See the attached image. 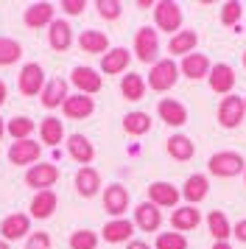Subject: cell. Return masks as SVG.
<instances>
[{
    "label": "cell",
    "instance_id": "obj_1",
    "mask_svg": "<svg viewBox=\"0 0 246 249\" xmlns=\"http://www.w3.org/2000/svg\"><path fill=\"white\" fill-rule=\"evenodd\" d=\"M207 171L210 177H218V179H235L246 171V160L238 151H215L207 160Z\"/></svg>",
    "mask_w": 246,
    "mask_h": 249
},
{
    "label": "cell",
    "instance_id": "obj_2",
    "mask_svg": "<svg viewBox=\"0 0 246 249\" xmlns=\"http://www.w3.org/2000/svg\"><path fill=\"white\" fill-rule=\"evenodd\" d=\"M179 81V65L174 59H157L151 70H148V76H145V84H148V90L154 92H168L174 90Z\"/></svg>",
    "mask_w": 246,
    "mask_h": 249
},
{
    "label": "cell",
    "instance_id": "obj_3",
    "mask_svg": "<svg viewBox=\"0 0 246 249\" xmlns=\"http://www.w3.org/2000/svg\"><path fill=\"white\" fill-rule=\"evenodd\" d=\"M154 25L165 34H179L182 31V6L174 0H159L154 3Z\"/></svg>",
    "mask_w": 246,
    "mask_h": 249
},
{
    "label": "cell",
    "instance_id": "obj_4",
    "mask_svg": "<svg viewBox=\"0 0 246 249\" xmlns=\"http://www.w3.org/2000/svg\"><path fill=\"white\" fill-rule=\"evenodd\" d=\"M134 56L143 65H154L157 62V56H159V34L151 25L137 28V34H134Z\"/></svg>",
    "mask_w": 246,
    "mask_h": 249
},
{
    "label": "cell",
    "instance_id": "obj_5",
    "mask_svg": "<svg viewBox=\"0 0 246 249\" xmlns=\"http://www.w3.org/2000/svg\"><path fill=\"white\" fill-rule=\"evenodd\" d=\"M246 118V104H244V95H224L218 101V124L224 129H238L244 124Z\"/></svg>",
    "mask_w": 246,
    "mask_h": 249
},
{
    "label": "cell",
    "instance_id": "obj_6",
    "mask_svg": "<svg viewBox=\"0 0 246 249\" xmlns=\"http://www.w3.org/2000/svg\"><path fill=\"white\" fill-rule=\"evenodd\" d=\"M56 182H59V168H56L53 162H36V165H31V168L25 171V185L28 188H34V191H51Z\"/></svg>",
    "mask_w": 246,
    "mask_h": 249
},
{
    "label": "cell",
    "instance_id": "obj_7",
    "mask_svg": "<svg viewBox=\"0 0 246 249\" xmlns=\"http://www.w3.org/2000/svg\"><path fill=\"white\" fill-rule=\"evenodd\" d=\"M45 87V70L39 62H25L20 68V76H17V90L22 92V95H39Z\"/></svg>",
    "mask_w": 246,
    "mask_h": 249
},
{
    "label": "cell",
    "instance_id": "obj_8",
    "mask_svg": "<svg viewBox=\"0 0 246 249\" xmlns=\"http://www.w3.org/2000/svg\"><path fill=\"white\" fill-rule=\"evenodd\" d=\"M207 84H210L212 92H218V95H232L235 84H238V76H235V70L227 65V62H215L210 70V76H207Z\"/></svg>",
    "mask_w": 246,
    "mask_h": 249
},
{
    "label": "cell",
    "instance_id": "obj_9",
    "mask_svg": "<svg viewBox=\"0 0 246 249\" xmlns=\"http://www.w3.org/2000/svg\"><path fill=\"white\" fill-rule=\"evenodd\" d=\"M0 235L6 244L11 241H20V238L31 235V215L25 213H9L3 221H0Z\"/></svg>",
    "mask_w": 246,
    "mask_h": 249
},
{
    "label": "cell",
    "instance_id": "obj_10",
    "mask_svg": "<svg viewBox=\"0 0 246 249\" xmlns=\"http://www.w3.org/2000/svg\"><path fill=\"white\" fill-rule=\"evenodd\" d=\"M70 84L76 87L81 95H95V92H101V87H104V79L98 76V70L92 68H84V65H78V68H73V73H70Z\"/></svg>",
    "mask_w": 246,
    "mask_h": 249
},
{
    "label": "cell",
    "instance_id": "obj_11",
    "mask_svg": "<svg viewBox=\"0 0 246 249\" xmlns=\"http://www.w3.org/2000/svg\"><path fill=\"white\" fill-rule=\"evenodd\" d=\"M104 210L112 218H123V213L129 210V191L121 182H112V185L104 188Z\"/></svg>",
    "mask_w": 246,
    "mask_h": 249
},
{
    "label": "cell",
    "instance_id": "obj_12",
    "mask_svg": "<svg viewBox=\"0 0 246 249\" xmlns=\"http://www.w3.org/2000/svg\"><path fill=\"white\" fill-rule=\"evenodd\" d=\"M39 154H42V146L36 140H14L9 146V162L14 165H36L39 162Z\"/></svg>",
    "mask_w": 246,
    "mask_h": 249
},
{
    "label": "cell",
    "instance_id": "obj_13",
    "mask_svg": "<svg viewBox=\"0 0 246 249\" xmlns=\"http://www.w3.org/2000/svg\"><path fill=\"white\" fill-rule=\"evenodd\" d=\"M179 199H182V191H179L176 185H171V182H151L148 185V202L154 204V207H179Z\"/></svg>",
    "mask_w": 246,
    "mask_h": 249
},
{
    "label": "cell",
    "instance_id": "obj_14",
    "mask_svg": "<svg viewBox=\"0 0 246 249\" xmlns=\"http://www.w3.org/2000/svg\"><path fill=\"white\" fill-rule=\"evenodd\" d=\"M157 115H159V121L168 126H174V129H179V126L188 124V107L182 101H176V98H159V104H157Z\"/></svg>",
    "mask_w": 246,
    "mask_h": 249
},
{
    "label": "cell",
    "instance_id": "obj_15",
    "mask_svg": "<svg viewBox=\"0 0 246 249\" xmlns=\"http://www.w3.org/2000/svg\"><path fill=\"white\" fill-rule=\"evenodd\" d=\"M129 62H132V53H129V48H109L104 56H101V73H106V76H126V70H129Z\"/></svg>",
    "mask_w": 246,
    "mask_h": 249
},
{
    "label": "cell",
    "instance_id": "obj_16",
    "mask_svg": "<svg viewBox=\"0 0 246 249\" xmlns=\"http://www.w3.org/2000/svg\"><path fill=\"white\" fill-rule=\"evenodd\" d=\"M134 227L143 232H157L162 227V210L154 207L151 202H140L134 207Z\"/></svg>",
    "mask_w": 246,
    "mask_h": 249
},
{
    "label": "cell",
    "instance_id": "obj_17",
    "mask_svg": "<svg viewBox=\"0 0 246 249\" xmlns=\"http://www.w3.org/2000/svg\"><path fill=\"white\" fill-rule=\"evenodd\" d=\"M39 101H42L45 109H59L67 101V79L56 76V79L45 81L42 92H39Z\"/></svg>",
    "mask_w": 246,
    "mask_h": 249
},
{
    "label": "cell",
    "instance_id": "obj_18",
    "mask_svg": "<svg viewBox=\"0 0 246 249\" xmlns=\"http://www.w3.org/2000/svg\"><path fill=\"white\" fill-rule=\"evenodd\" d=\"M210 70H212V62L207 59V53H188V56L182 59L179 73L190 81H199V79H207Z\"/></svg>",
    "mask_w": 246,
    "mask_h": 249
},
{
    "label": "cell",
    "instance_id": "obj_19",
    "mask_svg": "<svg viewBox=\"0 0 246 249\" xmlns=\"http://www.w3.org/2000/svg\"><path fill=\"white\" fill-rule=\"evenodd\" d=\"M132 235H134V221H129V218H112L101 230V238L106 244H129Z\"/></svg>",
    "mask_w": 246,
    "mask_h": 249
},
{
    "label": "cell",
    "instance_id": "obj_20",
    "mask_svg": "<svg viewBox=\"0 0 246 249\" xmlns=\"http://www.w3.org/2000/svg\"><path fill=\"white\" fill-rule=\"evenodd\" d=\"M62 112H65V118H70V121H84V118H89V115L95 112V98L81 95V92L67 95V101L62 104Z\"/></svg>",
    "mask_w": 246,
    "mask_h": 249
},
{
    "label": "cell",
    "instance_id": "obj_21",
    "mask_svg": "<svg viewBox=\"0 0 246 249\" xmlns=\"http://www.w3.org/2000/svg\"><path fill=\"white\" fill-rule=\"evenodd\" d=\"M201 224V210L199 207H193V204H182L176 207L174 213H171V227H174V232H190V230H196Z\"/></svg>",
    "mask_w": 246,
    "mask_h": 249
},
{
    "label": "cell",
    "instance_id": "obj_22",
    "mask_svg": "<svg viewBox=\"0 0 246 249\" xmlns=\"http://www.w3.org/2000/svg\"><path fill=\"white\" fill-rule=\"evenodd\" d=\"M101 188H104V182H101V174L92 165H84V168L76 171V191L78 196H84V199H92V196H98Z\"/></svg>",
    "mask_w": 246,
    "mask_h": 249
},
{
    "label": "cell",
    "instance_id": "obj_23",
    "mask_svg": "<svg viewBox=\"0 0 246 249\" xmlns=\"http://www.w3.org/2000/svg\"><path fill=\"white\" fill-rule=\"evenodd\" d=\"M56 20V6L53 3H31L25 14H22V23L28 28H45Z\"/></svg>",
    "mask_w": 246,
    "mask_h": 249
},
{
    "label": "cell",
    "instance_id": "obj_24",
    "mask_svg": "<svg viewBox=\"0 0 246 249\" xmlns=\"http://www.w3.org/2000/svg\"><path fill=\"white\" fill-rule=\"evenodd\" d=\"M207 193H210V179L204 174H190L188 179H185V185H182V199L188 204H193V207L199 202H204Z\"/></svg>",
    "mask_w": 246,
    "mask_h": 249
},
{
    "label": "cell",
    "instance_id": "obj_25",
    "mask_svg": "<svg viewBox=\"0 0 246 249\" xmlns=\"http://www.w3.org/2000/svg\"><path fill=\"white\" fill-rule=\"evenodd\" d=\"M56 207H59V196H56V191H39L34 193L31 199V218H36V221H45V218H51V215L56 213Z\"/></svg>",
    "mask_w": 246,
    "mask_h": 249
},
{
    "label": "cell",
    "instance_id": "obj_26",
    "mask_svg": "<svg viewBox=\"0 0 246 249\" xmlns=\"http://www.w3.org/2000/svg\"><path fill=\"white\" fill-rule=\"evenodd\" d=\"M67 154L84 168V165H89V162L95 160V146L89 143V137H84V135H78L76 132V135L67 137Z\"/></svg>",
    "mask_w": 246,
    "mask_h": 249
},
{
    "label": "cell",
    "instance_id": "obj_27",
    "mask_svg": "<svg viewBox=\"0 0 246 249\" xmlns=\"http://www.w3.org/2000/svg\"><path fill=\"white\" fill-rule=\"evenodd\" d=\"M196 45H199V34L196 31H190V28H182L179 34H174L168 39V53L171 59L174 56H188V53H196Z\"/></svg>",
    "mask_w": 246,
    "mask_h": 249
},
{
    "label": "cell",
    "instance_id": "obj_28",
    "mask_svg": "<svg viewBox=\"0 0 246 249\" xmlns=\"http://www.w3.org/2000/svg\"><path fill=\"white\" fill-rule=\"evenodd\" d=\"M48 45L59 53H65L67 48L73 45V28H70L67 20H53L48 25Z\"/></svg>",
    "mask_w": 246,
    "mask_h": 249
},
{
    "label": "cell",
    "instance_id": "obj_29",
    "mask_svg": "<svg viewBox=\"0 0 246 249\" xmlns=\"http://www.w3.org/2000/svg\"><path fill=\"white\" fill-rule=\"evenodd\" d=\"M78 48L84 53H95V56H104L109 51V36L104 31H95V28H87L78 34Z\"/></svg>",
    "mask_w": 246,
    "mask_h": 249
},
{
    "label": "cell",
    "instance_id": "obj_30",
    "mask_svg": "<svg viewBox=\"0 0 246 249\" xmlns=\"http://www.w3.org/2000/svg\"><path fill=\"white\" fill-rule=\"evenodd\" d=\"M165 151L171 160H176V162H190L193 154H196V146H193V140L188 135H171L165 143Z\"/></svg>",
    "mask_w": 246,
    "mask_h": 249
},
{
    "label": "cell",
    "instance_id": "obj_31",
    "mask_svg": "<svg viewBox=\"0 0 246 249\" xmlns=\"http://www.w3.org/2000/svg\"><path fill=\"white\" fill-rule=\"evenodd\" d=\"M207 230H210V235L215 241H224V244H229V238H232V221L221 210H210L207 213Z\"/></svg>",
    "mask_w": 246,
    "mask_h": 249
},
{
    "label": "cell",
    "instance_id": "obj_32",
    "mask_svg": "<svg viewBox=\"0 0 246 249\" xmlns=\"http://www.w3.org/2000/svg\"><path fill=\"white\" fill-rule=\"evenodd\" d=\"M145 90H148V84H145V79L140 73H126L121 79V95L126 101H143Z\"/></svg>",
    "mask_w": 246,
    "mask_h": 249
},
{
    "label": "cell",
    "instance_id": "obj_33",
    "mask_svg": "<svg viewBox=\"0 0 246 249\" xmlns=\"http://www.w3.org/2000/svg\"><path fill=\"white\" fill-rule=\"evenodd\" d=\"M39 140H42L45 146H59L65 140V124L59 118H53V115H48L39 124Z\"/></svg>",
    "mask_w": 246,
    "mask_h": 249
},
{
    "label": "cell",
    "instance_id": "obj_34",
    "mask_svg": "<svg viewBox=\"0 0 246 249\" xmlns=\"http://www.w3.org/2000/svg\"><path fill=\"white\" fill-rule=\"evenodd\" d=\"M123 132L132 137H143L151 132V115L148 112H126L123 115Z\"/></svg>",
    "mask_w": 246,
    "mask_h": 249
},
{
    "label": "cell",
    "instance_id": "obj_35",
    "mask_svg": "<svg viewBox=\"0 0 246 249\" xmlns=\"http://www.w3.org/2000/svg\"><path fill=\"white\" fill-rule=\"evenodd\" d=\"M34 129L36 124L25 115H14L11 121H6V135H11V140H31Z\"/></svg>",
    "mask_w": 246,
    "mask_h": 249
},
{
    "label": "cell",
    "instance_id": "obj_36",
    "mask_svg": "<svg viewBox=\"0 0 246 249\" xmlns=\"http://www.w3.org/2000/svg\"><path fill=\"white\" fill-rule=\"evenodd\" d=\"M22 59V45L11 36H0V68H9L17 65Z\"/></svg>",
    "mask_w": 246,
    "mask_h": 249
},
{
    "label": "cell",
    "instance_id": "obj_37",
    "mask_svg": "<svg viewBox=\"0 0 246 249\" xmlns=\"http://www.w3.org/2000/svg\"><path fill=\"white\" fill-rule=\"evenodd\" d=\"M98 232H92V230H76L73 235H70V249H98Z\"/></svg>",
    "mask_w": 246,
    "mask_h": 249
},
{
    "label": "cell",
    "instance_id": "obj_38",
    "mask_svg": "<svg viewBox=\"0 0 246 249\" xmlns=\"http://www.w3.org/2000/svg\"><path fill=\"white\" fill-rule=\"evenodd\" d=\"M154 249H188V238L182 232H157Z\"/></svg>",
    "mask_w": 246,
    "mask_h": 249
},
{
    "label": "cell",
    "instance_id": "obj_39",
    "mask_svg": "<svg viewBox=\"0 0 246 249\" xmlns=\"http://www.w3.org/2000/svg\"><path fill=\"white\" fill-rule=\"evenodd\" d=\"M95 9H98V17L115 23V20H121V14H123V3L121 0H95Z\"/></svg>",
    "mask_w": 246,
    "mask_h": 249
},
{
    "label": "cell",
    "instance_id": "obj_40",
    "mask_svg": "<svg viewBox=\"0 0 246 249\" xmlns=\"http://www.w3.org/2000/svg\"><path fill=\"white\" fill-rule=\"evenodd\" d=\"M241 17H244V3H238V0H229V3H224L221 6V23L235 28V25L241 23Z\"/></svg>",
    "mask_w": 246,
    "mask_h": 249
},
{
    "label": "cell",
    "instance_id": "obj_41",
    "mask_svg": "<svg viewBox=\"0 0 246 249\" xmlns=\"http://www.w3.org/2000/svg\"><path fill=\"white\" fill-rule=\"evenodd\" d=\"M53 247V241H51V235L48 232H31V235L25 238V249H51Z\"/></svg>",
    "mask_w": 246,
    "mask_h": 249
},
{
    "label": "cell",
    "instance_id": "obj_42",
    "mask_svg": "<svg viewBox=\"0 0 246 249\" xmlns=\"http://www.w3.org/2000/svg\"><path fill=\"white\" fill-rule=\"evenodd\" d=\"M67 17H78V14L87 9V0H62V6H59Z\"/></svg>",
    "mask_w": 246,
    "mask_h": 249
},
{
    "label": "cell",
    "instance_id": "obj_43",
    "mask_svg": "<svg viewBox=\"0 0 246 249\" xmlns=\"http://www.w3.org/2000/svg\"><path fill=\"white\" fill-rule=\"evenodd\" d=\"M232 235L241 241V244H246V218H241L238 224H232Z\"/></svg>",
    "mask_w": 246,
    "mask_h": 249
},
{
    "label": "cell",
    "instance_id": "obj_44",
    "mask_svg": "<svg viewBox=\"0 0 246 249\" xmlns=\"http://www.w3.org/2000/svg\"><path fill=\"white\" fill-rule=\"evenodd\" d=\"M126 249H151V247H148L145 241H129V244H126Z\"/></svg>",
    "mask_w": 246,
    "mask_h": 249
},
{
    "label": "cell",
    "instance_id": "obj_45",
    "mask_svg": "<svg viewBox=\"0 0 246 249\" xmlns=\"http://www.w3.org/2000/svg\"><path fill=\"white\" fill-rule=\"evenodd\" d=\"M6 98H9V87H6V81H0V107L6 104Z\"/></svg>",
    "mask_w": 246,
    "mask_h": 249
},
{
    "label": "cell",
    "instance_id": "obj_46",
    "mask_svg": "<svg viewBox=\"0 0 246 249\" xmlns=\"http://www.w3.org/2000/svg\"><path fill=\"white\" fill-rule=\"evenodd\" d=\"M137 9H154V3H151V0H140V3H137Z\"/></svg>",
    "mask_w": 246,
    "mask_h": 249
},
{
    "label": "cell",
    "instance_id": "obj_47",
    "mask_svg": "<svg viewBox=\"0 0 246 249\" xmlns=\"http://www.w3.org/2000/svg\"><path fill=\"white\" fill-rule=\"evenodd\" d=\"M212 249H232V247H229V244H224V241H215V244H212Z\"/></svg>",
    "mask_w": 246,
    "mask_h": 249
},
{
    "label": "cell",
    "instance_id": "obj_48",
    "mask_svg": "<svg viewBox=\"0 0 246 249\" xmlns=\"http://www.w3.org/2000/svg\"><path fill=\"white\" fill-rule=\"evenodd\" d=\"M3 137H6V121L0 118V140H3Z\"/></svg>",
    "mask_w": 246,
    "mask_h": 249
},
{
    "label": "cell",
    "instance_id": "obj_49",
    "mask_svg": "<svg viewBox=\"0 0 246 249\" xmlns=\"http://www.w3.org/2000/svg\"><path fill=\"white\" fill-rule=\"evenodd\" d=\"M0 249H11V244H6V241H0Z\"/></svg>",
    "mask_w": 246,
    "mask_h": 249
},
{
    "label": "cell",
    "instance_id": "obj_50",
    "mask_svg": "<svg viewBox=\"0 0 246 249\" xmlns=\"http://www.w3.org/2000/svg\"><path fill=\"white\" fill-rule=\"evenodd\" d=\"M241 59H244V68H246V51H244V56H241Z\"/></svg>",
    "mask_w": 246,
    "mask_h": 249
},
{
    "label": "cell",
    "instance_id": "obj_51",
    "mask_svg": "<svg viewBox=\"0 0 246 249\" xmlns=\"http://www.w3.org/2000/svg\"><path fill=\"white\" fill-rule=\"evenodd\" d=\"M244 182H246V171H244Z\"/></svg>",
    "mask_w": 246,
    "mask_h": 249
},
{
    "label": "cell",
    "instance_id": "obj_52",
    "mask_svg": "<svg viewBox=\"0 0 246 249\" xmlns=\"http://www.w3.org/2000/svg\"><path fill=\"white\" fill-rule=\"evenodd\" d=\"M244 104H246V95H244Z\"/></svg>",
    "mask_w": 246,
    "mask_h": 249
}]
</instances>
